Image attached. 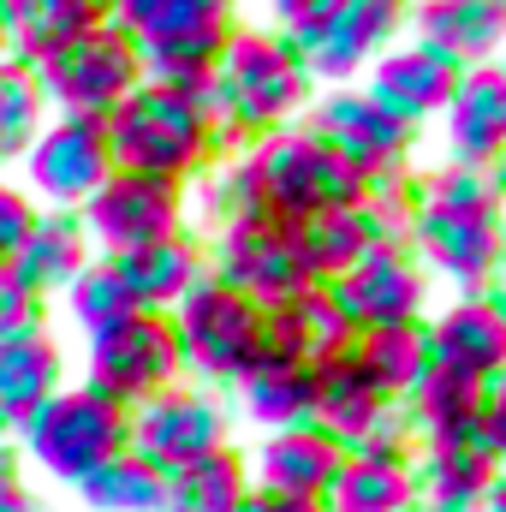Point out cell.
<instances>
[{
	"mask_svg": "<svg viewBox=\"0 0 506 512\" xmlns=\"http://www.w3.org/2000/svg\"><path fill=\"white\" fill-rule=\"evenodd\" d=\"M310 96H316V84H310L304 54L268 24H239L215 60V78H209V114L221 126L227 155L251 149L268 131L298 126Z\"/></svg>",
	"mask_w": 506,
	"mask_h": 512,
	"instance_id": "obj_1",
	"label": "cell"
},
{
	"mask_svg": "<svg viewBox=\"0 0 506 512\" xmlns=\"http://www.w3.org/2000/svg\"><path fill=\"white\" fill-rule=\"evenodd\" d=\"M102 131H108V155L120 173L167 179V185H191L227 155L221 126L209 114V90L197 96V90H173L149 78L102 120Z\"/></svg>",
	"mask_w": 506,
	"mask_h": 512,
	"instance_id": "obj_2",
	"label": "cell"
},
{
	"mask_svg": "<svg viewBox=\"0 0 506 512\" xmlns=\"http://www.w3.org/2000/svg\"><path fill=\"white\" fill-rule=\"evenodd\" d=\"M108 24L137 42L149 84H173V90L203 96L221 48L233 42V30L245 18H239V0H114Z\"/></svg>",
	"mask_w": 506,
	"mask_h": 512,
	"instance_id": "obj_3",
	"label": "cell"
},
{
	"mask_svg": "<svg viewBox=\"0 0 506 512\" xmlns=\"http://www.w3.org/2000/svg\"><path fill=\"white\" fill-rule=\"evenodd\" d=\"M245 173H251V191H256V209L298 227L322 209H346V203H364V179L322 143L310 137L304 126H286V131H268L256 137L251 149H239Z\"/></svg>",
	"mask_w": 506,
	"mask_h": 512,
	"instance_id": "obj_4",
	"label": "cell"
},
{
	"mask_svg": "<svg viewBox=\"0 0 506 512\" xmlns=\"http://www.w3.org/2000/svg\"><path fill=\"white\" fill-rule=\"evenodd\" d=\"M12 447H18V459L36 465L42 477L78 489L96 465H108L114 453L131 447V411L114 405V399H102V393H90L84 382L78 387L66 382L18 435H12Z\"/></svg>",
	"mask_w": 506,
	"mask_h": 512,
	"instance_id": "obj_5",
	"label": "cell"
},
{
	"mask_svg": "<svg viewBox=\"0 0 506 512\" xmlns=\"http://www.w3.org/2000/svg\"><path fill=\"white\" fill-rule=\"evenodd\" d=\"M167 322H173V340H179L185 382L209 387V393L239 387L245 370L256 364V352H262V304L239 298L233 286H221L209 274L179 298V310Z\"/></svg>",
	"mask_w": 506,
	"mask_h": 512,
	"instance_id": "obj_6",
	"label": "cell"
},
{
	"mask_svg": "<svg viewBox=\"0 0 506 512\" xmlns=\"http://www.w3.org/2000/svg\"><path fill=\"white\" fill-rule=\"evenodd\" d=\"M30 72H36V90H42L48 114H66V120H108L143 84L137 42L126 30H114L108 18L90 24L84 36H72L66 48H54L48 60H36Z\"/></svg>",
	"mask_w": 506,
	"mask_h": 512,
	"instance_id": "obj_7",
	"label": "cell"
},
{
	"mask_svg": "<svg viewBox=\"0 0 506 512\" xmlns=\"http://www.w3.org/2000/svg\"><path fill=\"white\" fill-rule=\"evenodd\" d=\"M173 382H185V364H179V340H173L167 316L137 310V316L84 340V387L126 405V411L167 393Z\"/></svg>",
	"mask_w": 506,
	"mask_h": 512,
	"instance_id": "obj_8",
	"label": "cell"
},
{
	"mask_svg": "<svg viewBox=\"0 0 506 512\" xmlns=\"http://www.w3.org/2000/svg\"><path fill=\"white\" fill-rule=\"evenodd\" d=\"M84 233H90V251L102 262L143 245H161V239H179L191 233V197L185 185H167V179H143V173H108L102 191L78 209Z\"/></svg>",
	"mask_w": 506,
	"mask_h": 512,
	"instance_id": "obj_9",
	"label": "cell"
},
{
	"mask_svg": "<svg viewBox=\"0 0 506 512\" xmlns=\"http://www.w3.org/2000/svg\"><path fill=\"white\" fill-rule=\"evenodd\" d=\"M298 126L310 137H322L364 185H381V179H405L411 173V149H417V131L399 126L387 108H376L358 84H340V90H322L310 96L304 120Z\"/></svg>",
	"mask_w": 506,
	"mask_h": 512,
	"instance_id": "obj_10",
	"label": "cell"
},
{
	"mask_svg": "<svg viewBox=\"0 0 506 512\" xmlns=\"http://www.w3.org/2000/svg\"><path fill=\"white\" fill-rule=\"evenodd\" d=\"M203 256H209V280L233 286L239 298H251L262 310H274V304H286L310 286L292 227L274 221V215H245V221L215 227L203 239Z\"/></svg>",
	"mask_w": 506,
	"mask_h": 512,
	"instance_id": "obj_11",
	"label": "cell"
},
{
	"mask_svg": "<svg viewBox=\"0 0 506 512\" xmlns=\"http://www.w3.org/2000/svg\"><path fill=\"white\" fill-rule=\"evenodd\" d=\"M215 447H233V417H227L221 393L197 382H173L167 393L131 405V453L149 459L161 477L209 459Z\"/></svg>",
	"mask_w": 506,
	"mask_h": 512,
	"instance_id": "obj_12",
	"label": "cell"
},
{
	"mask_svg": "<svg viewBox=\"0 0 506 512\" xmlns=\"http://www.w3.org/2000/svg\"><path fill=\"white\" fill-rule=\"evenodd\" d=\"M18 185L30 191L36 209H66L78 215L102 179L114 173V155H108V131L102 120H66V114H48V126L36 131V143L24 149L18 161Z\"/></svg>",
	"mask_w": 506,
	"mask_h": 512,
	"instance_id": "obj_13",
	"label": "cell"
},
{
	"mask_svg": "<svg viewBox=\"0 0 506 512\" xmlns=\"http://www.w3.org/2000/svg\"><path fill=\"white\" fill-rule=\"evenodd\" d=\"M405 251L423 262V274H441L459 292H489V280H495V268H501V256H506V221L435 209V203L411 197Z\"/></svg>",
	"mask_w": 506,
	"mask_h": 512,
	"instance_id": "obj_14",
	"label": "cell"
},
{
	"mask_svg": "<svg viewBox=\"0 0 506 512\" xmlns=\"http://www.w3.org/2000/svg\"><path fill=\"white\" fill-rule=\"evenodd\" d=\"M328 292L352 316L358 334L405 328V322H423L429 316V274H423V262L405 251V245H376L370 256H358Z\"/></svg>",
	"mask_w": 506,
	"mask_h": 512,
	"instance_id": "obj_15",
	"label": "cell"
},
{
	"mask_svg": "<svg viewBox=\"0 0 506 512\" xmlns=\"http://www.w3.org/2000/svg\"><path fill=\"white\" fill-rule=\"evenodd\" d=\"M316 382V399H310V423L322 435H334L340 447H364V441H381V435H405V417H399V399L364 370L358 346L316 364L310 370Z\"/></svg>",
	"mask_w": 506,
	"mask_h": 512,
	"instance_id": "obj_16",
	"label": "cell"
},
{
	"mask_svg": "<svg viewBox=\"0 0 506 512\" xmlns=\"http://www.w3.org/2000/svg\"><path fill=\"white\" fill-rule=\"evenodd\" d=\"M405 12H411V0H340L334 24H328V30L304 48L310 84L340 90V84L364 78V72H370V60H376V54H387V48L399 42Z\"/></svg>",
	"mask_w": 506,
	"mask_h": 512,
	"instance_id": "obj_17",
	"label": "cell"
},
{
	"mask_svg": "<svg viewBox=\"0 0 506 512\" xmlns=\"http://www.w3.org/2000/svg\"><path fill=\"white\" fill-rule=\"evenodd\" d=\"M453 84H459V66H447L435 48H423V42H393L387 54L370 60V72H364V96L387 108L399 126L423 131L429 120H441L447 114V102H453Z\"/></svg>",
	"mask_w": 506,
	"mask_h": 512,
	"instance_id": "obj_18",
	"label": "cell"
},
{
	"mask_svg": "<svg viewBox=\"0 0 506 512\" xmlns=\"http://www.w3.org/2000/svg\"><path fill=\"white\" fill-rule=\"evenodd\" d=\"M417 507V441L381 435L340 453V471L322 495V512H405Z\"/></svg>",
	"mask_w": 506,
	"mask_h": 512,
	"instance_id": "obj_19",
	"label": "cell"
},
{
	"mask_svg": "<svg viewBox=\"0 0 506 512\" xmlns=\"http://www.w3.org/2000/svg\"><path fill=\"white\" fill-rule=\"evenodd\" d=\"M352 346H358V328L334 304V292L328 286H304L298 298L262 310V352H256V364H304V370H316V364H328V358H340Z\"/></svg>",
	"mask_w": 506,
	"mask_h": 512,
	"instance_id": "obj_20",
	"label": "cell"
},
{
	"mask_svg": "<svg viewBox=\"0 0 506 512\" xmlns=\"http://www.w3.org/2000/svg\"><path fill=\"white\" fill-rule=\"evenodd\" d=\"M405 30L459 72L506 60V0H411Z\"/></svg>",
	"mask_w": 506,
	"mask_h": 512,
	"instance_id": "obj_21",
	"label": "cell"
},
{
	"mask_svg": "<svg viewBox=\"0 0 506 512\" xmlns=\"http://www.w3.org/2000/svg\"><path fill=\"white\" fill-rule=\"evenodd\" d=\"M441 137H447V161L495 173V161L506 155V60L459 72L453 102L441 114Z\"/></svg>",
	"mask_w": 506,
	"mask_h": 512,
	"instance_id": "obj_22",
	"label": "cell"
},
{
	"mask_svg": "<svg viewBox=\"0 0 506 512\" xmlns=\"http://www.w3.org/2000/svg\"><path fill=\"white\" fill-rule=\"evenodd\" d=\"M340 441L322 435L316 423L298 429H274L256 441V453H245L251 465V489L256 495H286V501H322L334 471H340Z\"/></svg>",
	"mask_w": 506,
	"mask_h": 512,
	"instance_id": "obj_23",
	"label": "cell"
},
{
	"mask_svg": "<svg viewBox=\"0 0 506 512\" xmlns=\"http://www.w3.org/2000/svg\"><path fill=\"white\" fill-rule=\"evenodd\" d=\"M423 328H429V358L441 370H459L471 382H489L495 370H506V310L489 292H459Z\"/></svg>",
	"mask_w": 506,
	"mask_h": 512,
	"instance_id": "obj_24",
	"label": "cell"
},
{
	"mask_svg": "<svg viewBox=\"0 0 506 512\" xmlns=\"http://www.w3.org/2000/svg\"><path fill=\"white\" fill-rule=\"evenodd\" d=\"M405 435L417 447H453V441H483V382L459 370H429L423 382L399 399Z\"/></svg>",
	"mask_w": 506,
	"mask_h": 512,
	"instance_id": "obj_25",
	"label": "cell"
},
{
	"mask_svg": "<svg viewBox=\"0 0 506 512\" xmlns=\"http://www.w3.org/2000/svg\"><path fill=\"white\" fill-rule=\"evenodd\" d=\"M114 274H120V286L131 292L137 310L173 316L179 298L209 274V256H203V239H197V233H179V239H161V245L114 256Z\"/></svg>",
	"mask_w": 506,
	"mask_h": 512,
	"instance_id": "obj_26",
	"label": "cell"
},
{
	"mask_svg": "<svg viewBox=\"0 0 506 512\" xmlns=\"http://www.w3.org/2000/svg\"><path fill=\"white\" fill-rule=\"evenodd\" d=\"M501 459L483 441L417 447V507L423 512H483Z\"/></svg>",
	"mask_w": 506,
	"mask_h": 512,
	"instance_id": "obj_27",
	"label": "cell"
},
{
	"mask_svg": "<svg viewBox=\"0 0 506 512\" xmlns=\"http://www.w3.org/2000/svg\"><path fill=\"white\" fill-rule=\"evenodd\" d=\"M96 262V251H90V233H84V221L78 215H66V209H42V221H36V233L24 239V251L12 256V280L18 286H30L36 298H60L84 268Z\"/></svg>",
	"mask_w": 506,
	"mask_h": 512,
	"instance_id": "obj_28",
	"label": "cell"
},
{
	"mask_svg": "<svg viewBox=\"0 0 506 512\" xmlns=\"http://www.w3.org/2000/svg\"><path fill=\"white\" fill-rule=\"evenodd\" d=\"M66 387V352L60 340L42 328V334H24V340H0V423L18 435L54 393Z\"/></svg>",
	"mask_w": 506,
	"mask_h": 512,
	"instance_id": "obj_29",
	"label": "cell"
},
{
	"mask_svg": "<svg viewBox=\"0 0 506 512\" xmlns=\"http://www.w3.org/2000/svg\"><path fill=\"white\" fill-rule=\"evenodd\" d=\"M364 197H370V191H364ZM292 239H298V262H304L310 286H334L358 256H370L381 245V227L364 203H346V209H322V215L298 221Z\"/></svg>",
	"mask_w": 506,
	"mask_h": 512,
	"instance_id": "obj_30",
	"label": "cell"
},
{
	"mask_svg": "<svg viewBox=\"0 0 506 512\" xmlns=\"http://www.w3.org/2000/svg\"><path fill=\"white\" fill-rule=\"evenodd\" d=\"M251 495V465L239 447H215L209 459L167 471V495L161 512H239Z\"/></svg>",
	"mask_w": 506,
	"mask_h": 512,
	"instance_id": "obj_31",
	"label": "cell"
},
{
	"mask_svg": "<svg viewBox=\"0 0 506 512\" xmlns=\"http://www.w3.org/2000/svg\"><path fill=\"white\" fill-rule=\"evenodd\" d=\"M0 18H6V54L18 66H36L72 36H84L90 24H102L78 0H0Z\"/></svg>",
	"mask_w": 506,
	"mask_h": 512,
	"instance_id": "obj_32",
	"label": "cell"
},
{
	"mask_svg": "<svg viewBox=\"0 0 506 512\" xmlns=\"http://www.w3.org/2000/svg\"><path fill=\"white\" fill-rule=\"evenodd\" d=\"M239 393V411L251 417L262 435L274 429H298L310 423V399H316V382L304 364H251L245 382L233 387Z\"/></svg>",
	"mask_w": 506,
	"mask_h": 512,
	"instance_id": "obj_33",
	"label": "cell"
},
{
	"mask_svg": "<svg viewBox=\"0 0 506 512\" xmlns=\"http://www.w3.org/2000/svg\"><path fill=\"white\" fill-rule=\"evenodd\" d=\"M72 495L84 501V512H161L167 477L126 447V453H114L108 465H96Z\"/></svg>",
	"mask_w": 506,
	"mask_h": 512,
	"instance_id": "obj_34",
	"label": "cell"
},
{
	"mask_svg": "<svg viewBox=\"0 0 506 512\" xmlns=\"http://www.w3.org/2000/svg\"><path fill=\"white\" fill-rule=\"evenodd\" d=\"M423 322H429V316H423ZM423 322L358 334V358H364V370H370L393 399H405L411 387L435 370V358H429V328H423Z\"/></svg>",
	"mask_w": 506,
	"mask_h": 512,
	"instance_id": "obj_35",
	"label": "cell"
},
{
	"mask_svg": "<svg viewBox=\"0 0 506 512\" xmlns=\"http://www.w3.org/2000/svg\"><path fill=\"white\" fill-rule=\"evenodd\" d=\"M42 126H48V102L36 90V72L18 60H0V173L24 161V149L36 143Z\"/></svg>",
	"mask_w": 506,
	"mask_h": 512,
	"instance_id": "obj_36",
	"label": "cell"
},
{
	"mask_svg": "<svg viewBox=\"0 0 506 512\" xmlns=\"http://www.w3.org/2000/svg\"><path fill=\"white\" fill-rule=\"evenodd\" d=\"M66 316H72V328L90 340V334H102V328H114V322H126V316H137V304H131V292L120 286V274H114V262H90L60 298H54Z\"/></svg>",
	"mask_w": 506,
	"mask_h": 512,
	"instance_id": "obj_37",
	"label": "cell"
},
{
	"mask_svg": "<svg viewBox=\"0 0 506 512\" xmlns=\"http://www.w3.org/2000/svg\"><path fill=\"white\" fill-rule=\"evenodd\" d=\"M334 12H340V0H268V30H280L298 54L334 24Z\"/></svg>",
	"mask_w": 506,
	"mask_h": 512,
	"instance_id": "obj_38",
	"label": "cell"
},
{
	"mask_svg": "<svg viewBox=\"0 0 506 512\" xmlns=\"http://www.w3.org/2000/svg\"><path fill=\"white\" fill-rule=\"evenodd\" d=\"M36 221H42V209L30 203V191L0 173V268H12V256L24 251V239L36 233Z\"/></svg>",
	"mask_w": 506,
	"mask_h": 512,
	"instance_id": "obj_39",
	"label": "cell"
},
{
	"mask_svg": "<svg viewBox=\"0 0 506 512\" xmlns=\"http://www.w3.org/2000/svg\"><path fill=\"white\" fill-rule=\"evenodd\" d=\"M42 328H48V298H36L30 286H18L0 268V340H24V334H42Z\"/></svg>",
	"mask_w": 506,
	"mask_h": 512,
	"instance_id": "obj_40",
	"label": "cell"
},
{
	"mask_svg": "<svg viewBox=\"0 0 506 512\" xmlns=\"http://www.w3.org/2000/svg\"><path fill=\"white\" fill-rule=\"evenodd\" d=\"M483 447L506 459V370H495L483 382Z\"/></svg>",
	"mask_w": 506,
	"mask_h": 512,
	"instance_id": "obj_41",
	"label": "cell"
},
{
	"mask_svg": "<svg viewBox=\"0 0 506 512\" xmlns=\"http://www.w3.org/2000/svg\"><path fill=\"white\" fill-rule=\"evenodd\" d=\"M0 512H36V495H30V483H24L18 447H0Z\"/></svg>",
	"mask_w": 506,
	"mask_h": 512,
	"instance_id": "obj_42",
	"label": "cell"
},
{
	"mask_svg": "<svg viewBox=\"0 0 506 512\" xmlns=\"http://www.w3.org/2000/svg\"><path fill=\"white\" fill-rule=\"evenodd\" d=\"M239 512H322V501H286V495H245V507Z\"/></svg>",
	"mask_w": 506,
	"mask_h": 512,
	"instance_id": "obj_43",
	"label": "cell"
},
{
	"mask_svg": "<svg viewBox=\"0 0 506 512\" xmlns=\"http://www.w3.org/2000/svg\"><path fill=\"white\" fill-rule=\"evenodd\" d=\"M483 512H506V459H501V471H495V489H489V507Z\"/></svg>",
	"mask_w": 506,
	"mask_h": 512,
	"instance_id": "obj_44",
	"label": "cell"
},
{
	"mask_svg": "<svg viewBox=\"0 0 506 512\" xmlns=\"http://www.w3.org/2000/svg\"><path fill=\"white\" fill-rule=\"evenodd\" d=\"M489 298L506 310V256H501V268H495V280H489Z\"/></svg>",
	"mask_w": 506,
	"mask_h": 512,
	"instance_id": "obj_45",
	"label": "cell"
},
{
	"mask_svg": "<svg viewBox=\"0 0 506 512\" xmlns=\"http://www.w3.org/2000/svg\"><path fill=\"white\" fill-rule=\"evenodd\" d=\"M78 6H84L90 18H108V12H114V0H78Z\"/></svg>",
	"mask_w": 506,
	"mask_h": 512,
	"instance_id": "obj_46",
	"label": "cell"
},
{
	"mask_svg": "<svg viewBox=\"0 0 506 512\" xmlns=\"http://www.w3.org/2000/svg\"><path fill=\"white\" fill-rule=\"evenodd\" d=\"M495 185H501V191H506V155H501V161H495Z\"/></svg>",
	"mask_w": 506,
	"mask_h": 512,
	"instance_id": "obj_47",
	"label": "cell"
},
{
	"mask_svg": "<svg viewBox=\"0 0 506 512\" xmlns=\"http://www.w3.org/2000/svg\"><path fill=\"white\" fill-rule=\"evenodd\" d=\"M0 60H12V54H6V18H0Z\"/></svg>",
	"mask_w": 506,
	"mask_h": 512,
	"instance_id": "obj_48",
	"label": "cell"
}]
</instances>
